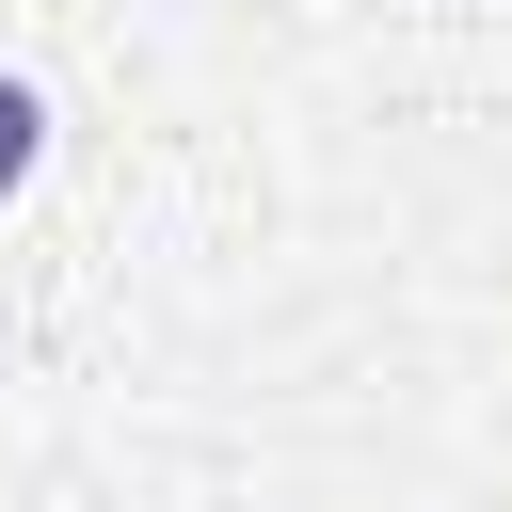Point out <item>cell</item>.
I'll return each instance as SVG.
<instances>
[{
	"instance_id": "cell-1",
	"label": "cell",
	"mask_w": 512,
	"mask_h": 512,
	"mask_svg": "<svg viewBox=\"0 0 512 512\" xmlns=\"http://www.w3.org/2000/svg\"><path fill=\"white\" fill-rule=\"evenodd\" d=\"M32 176H48V96H32V80H0V208H16Z\"/></svg>"
}]
</instances>
